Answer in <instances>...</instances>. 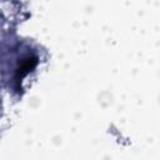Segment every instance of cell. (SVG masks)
Masks as SVG:
<instances>
[{"label": "cell", "mask_w": 160, "mask_h": 160, "mask_svg": "<svg viewBox=\"0 0 160 160\" xmlns=\"http://www.w3.org/2000/svg\"><path fill=\"white\" fill-rule=\"evenodd\" d=\"M38 64V58L36 56H31V58H28L26 60L22 61V64L20 65V68L18 69V72H16V80L20 81L25 75H28Z\"/></svg>", "instance_id": "cell-1"}]
</instances>
